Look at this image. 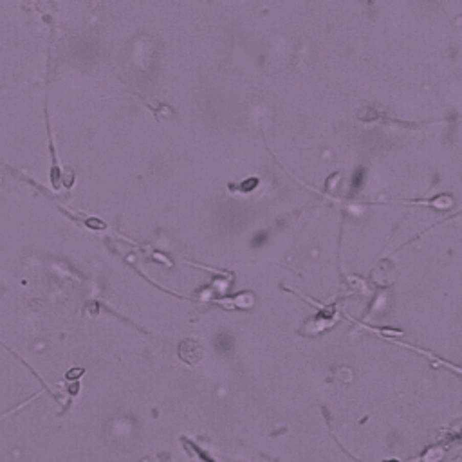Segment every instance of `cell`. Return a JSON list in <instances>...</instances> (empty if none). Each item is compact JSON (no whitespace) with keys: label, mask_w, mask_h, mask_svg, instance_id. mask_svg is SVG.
<instances>
[{"label":"cell","mask_w":462,"mask_h":462,"mask_svg":"<svg viewBox=\"0 0 462 462\" xmlns=\"http://www.w3.org/2000/svg\"><path fill=\"white\" fill-rule=\"evenodd\" d=\"M179 354H181V358H183L186 363H197V361H199V358H201V347H199V343H197V341H193V340L184 341V343L181 345V348H179Z\"/></svg>","instance_id":"6da1fadb"}]
</instances>
